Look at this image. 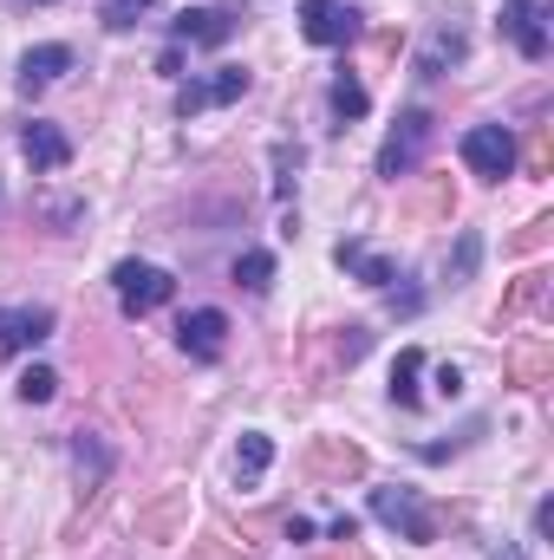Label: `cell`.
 <instances>
[{
  "label": "cell",
  "instance_id": "cell-1",
  "mask_svg": "<svg viewBox=\"0 0 554 560\" xmlns=\"http://www.w3.org/2000/svg\"><path fill=\"white\" fill-rule=\"evenodd\" d=\"M430 138H437V118H430L424 105L399 112V125L385 131V143H379V176H385V183L412 176L417 163H424V150H430Z\"/></svg>",
  "mask_w": 554,
  "mask_h": 560
},
{
  "label": "cell",
  "instance_id": "cell-2",
  "mask_svg": "<svg viewBox=\"0 0 554 560\" xmlns=\"http://www.w3.org/2000/svg\"><path fill=\"white\" fill-rule=\"evenodd\" d=\"M112 293H118L125 319H143V313H157V306L176 300V280L163 275V268H150V261H118L112 268Z\"/></svg>",
  "mask_w": 554,
  "mask_h": 560
},
{
  "label": "cell",
  "instance_id": "cell-3",
  "mask_svg": "<svg viewBox=\"0 0 554 560\" xmlns=\"http://www.w3.org/2000/svg\"><path fill=\"white\" fill-rule=\"evenodd\" d=\"M463 163H470V176H483V183L516 176V131H509V125H470V131H463Z\"/></svg>",
  "mask_w": 554,
  "mask_h": 560
},
{
  "label": "cell",
  "instance_id": "cell-4",
  "mask_svg": "<svg viewBox=\"0 0 554 560\" xmlns=\"http://www.w3.org/2000/svg\"><path fill=\"white\" fill-rule=\"evenodd\" d=\"M249 85H255L249 66H216V72H203V79H189L176 92V118H196L209 105H235V98H249Z\"/></svg>",
  "mask_w": 554,
  "mask_h": 560
},
{
  "label": "cell",
  "instance_id": "cell-5",
  "mask_svg": "<svg viewBox=\"0 0 554 560\" xmlns=\"http://www.w3.org/2000/svg\"><path fill=\"white\" fill-rule=\"evenodd\" d=\"M372 515L385 522V528H399L405 541H437V515L424 509V495L417 489H372Z\"/></svg>",
  "mask_w": 554,
  "mask_h": 560
},
{
  "label": "cell",
  "instance_id": "cell-6",
  "mask_svg": "<svg viewBox=\"0 0 554 560\" xmlns=\"http://www.w3.org/2000/svg\"><path fill=\"white\" fill-rule=\"evenodd\" d=\"M176 346H183L196 365H216L222 346H229V313H222V306H196V313H183V319H176Z\"/></svg>",
  "mask_w": 554,
  "mask_h": 560
},
{
  "label": "cell",
  "instance_id": "cell-7",
  "mask_svg": "<svg viewBox=\"0 0 554 560\" xmlns=\"http://www.w3.org/2000/svg\"><path fill=\"white\" fill-rule=\"evenodd\" d=\"M300 33L313 46H353L359 39V13L346 0H300Z\"/></svg>",
  "mask_w": 554,
  "mask_h": 560
},
{
  "label": "cell",
  "instance_id": "cell-8",
  "mask_svg": "<svg viewBox=\"0 0 554 560\" xmlns=\"http://www.w3.org/2000/svg\"><path fill=\"white\" fill-rule=\"evenodd\" d=\"M503 39H516V52L529 66L549 59V26H542V0H503V20H496Z\"/></svg>",
  "mask_w": 554,
  "mask_h": 560
},
{
  "label": "cell",
  "instance_id": "cell-9",
  "mask_svg": "<svg viewBox=\"0 0 554 560\" xmlns=\"http://www.w3.org/2000/svg\"><path fill=\"white\" fill-rule=\"evenodd\" d=\"M235 26H242L235 7H183V13L170 20L176 46H222V39H235Z\"/></svg>",
  "mask_w": 554,
  "mask_h": 560
},
{
  "label": "cell",
  "instance_id": "cell-10",
  "mask_svg": "<svg viewBox=\"0 0 554 560\" xmlns=\"http://www.w3.org/2000/svg\"><path fill=\"white\" fill-rule=\"evenodd\" d=\"M53 339V306H0V359H20Z\"/></svg>",
  "mask_w": 554,
  "mask_h": 560
},
{
  "label": "cell",
  "instance_id": "cell-11",
  "mask_svg": "<svg viewBox=\"0 0 554 560\" xmlns=\"http://www.w3.org/2000/svg\"><path fill=\"white\" fill-rule=\"evenodd\" d=\"M20 156L33 163V176H53V170H66V163H72V138H66L59 125L33 118V125L20 131Z\"/></svg>",
  "mask_w": 554,
  "mask_h": 560
},
{
  "label": "cell",
  "instance_id": "cell-12",
  "mask_svg": "<svg viewBox=\"0 0 554 560\" xmlns=\"http://www.w3.org/2000/svg\"><path fill=\"white\" fill-rule=\"evenodd\" d=\"M307 469H313L320 482H359V476H366V450L346 443V436H326V443H313Z\"/></svg>",
  "mask_w": 554,
  "mask_h": 560
},
{
  "label": "cell",
  "instance_id": "cell-13",
  "mask_svg": "<svg viewBox=\"0 0 554 560\" xmlns=\"http://www.w3.org/2000/svg\"><path fill=\"white\" fill-rule=\"evenodd\" d=\"M59 72H72V46H59V39H53V46H33V52L20 59V92L33 98V92H46Z\"/></svg>",
  "mask_w": 554,
  "mask_h": 560
},
{
  "label": "cell",
  "instance_id": "cell-14",
  "mask_svg": "<svg viewBox=\"0 0 554 560\" xmlns=\"http://www.w3.org/2000/svg\"><path fill=\"white\" fill-rule=\"evenodd\" d=\"M333 261H339L346 275H359L366 287H392V280H399V261H392V255H372L366 242H339Z\"/></svg>",
  "mask_w": 554,
  "mask_h": 560
},
{
  "label": "cell",
  "instance_id": "cell-15",
  "mask_svg": "<svg viewBox=\"0 0 554 560\" xmlns=\"http://www.w3.org/2000/svg\"><path fill=\"white\" fill-rule=\"evenodd\" d=\"M72 469H79L85 489H105V476H112V450H105V436L72 430Z\"/></svg>",
  "mask_w": 554,
  "mask_h": 560
},
{
  "label": "cell",
  "instance_id": "cell-16",
  "mask_svg": "<svg viewBox=\"0 0 554 560\" xmlns=\"http://www.w3.org/2000/svg\"><path fill=\"white\" fill-rule=\"evenodd\" d=\"M268 463H275V436L242 430V443H235V482H242V489H255V482L268 476Z\"/></svg>",
  "mask_w": 554,
  "mask_h": 560
},
{
  "label": "cell",
  "instance_id": "cell-17",
  "mask_svg": "<svg viewBox=\"0 0 554 560\" xmlns=\"http://www.w3.org/2000/svg\"><path fill=\"white\" fill-rule=\"evenodd\" d=\"M392 405H399V411H417V405H424V352H417V346H405L399 365H392Z\"/></svg>",
  "mask_w": 554,
  "mask_h": 560
},
{
  "label": "cell",
  "instance_id": "cell-18",
  "mask_svg": "<svg viewBox=\"0 0 554 560\" xmlns=\"http://www.w3.org/2000/svg\"><path fill=\"white\" fill-rule=\"evenodd\" d=\"M326 105H333V118H339V125H353V118H366V105H372V98H366V85H359L353 72H339V79H333V92H326Z\"/></svg>",
  "mask_w": 554,
  "mask_h": 560
},
{
  "label": "cell",
  "instance_id": "cell-19",
  "mask_svg": "<svg viewBox=\"0 0 554 560\" xmlns=\"http://www.w3.org/2000/svg\"><path fill=\"white\" fill-rule=\"evenodd\" d=\"M235 287H242V293H268V287H275V255H268V248H249V255L235 261Z\"/></svg>",
  "mask_w": 554,
  "mask_h": 560
},
{
  "label": "cell",
  "instance_id": "cell-20",
  "mask_svg": "<svg viewBox=\"0 0 554 560\" xmlns=\"http://www.w3.org/2000/svg\"><path fill=\"white\" fill-rule=\"evenodd\" d=\"M549 372H554L549 346H529V352H516V359H509V378H516V385H529V392H535V385H549Z\"/></svg>",
  "mask_w": 554,
  "mask_h": 560
},
{
  "label": "cell",
  "instance_id": "cell-21",
  "mask_svg": "<svg viewBox=\"0 0 554 560\" xmlns=\"http://www.w3.org/2000/svg\"><path fill=\"white\" fill-rule=\"evenodd\" d=\"M542 300H549V275H542V268H529V275L509 287V300H503V319H516V313H529V306H542Z\"/></svg>",
  "mask_w": 554,
  "mask_h": 560
},
{
  "label": "cell",
  "instance_id": "cell-22",
  "mask_svg": "<svg viewBox=\"0 0 554 560\" xmlns=\"http://www.w3.org/2000/svg\"><path fill=\"white\" fill-rule=\"evenodd\" d=\"M13 392H20V405H53V398H59V372H53V365H26Z\"/></svg>",
  "mask_w": 554,
  "mask_h": 560
},
{
  "label": "cell",
  "instance_id": "cell-23",
  "mask_svg": "<svg viewBox=\"0 0 554 560\" xmlns=\"http://www.w3.org/2000/svg\"><path fill=\"white\" fill-rule=\"evenodd\" d=\"M463 59V33H437L430 46H424V59H417V72L430 79V72H443V66H457Z\"/></svg>",
  "mask_w": 554,
  "mask_h": 560
},
{
  "label": "cell",
  "instance_id": "cell-24",
  "mask_svg": "<svg viewBox=\"0 0 554 560\" xmlns=\"http://www.w3.org/2000/svg\"><path fill=\"white\" fill-rule=\"evenodd\" d=\"M150 7H157V0H105V13H99V20H105L112 33H131Z\"/></svg>",
  "mask_w": 554,
  "mask_h": 560
},
{
  "label": "cell",
  "instance_id": "cell-25",
  "mask_svg": "<svg viewBox=\"0 0 554 560\" xmlns=\"http://www.w3.org/2000/svg\"><path fill=\"white\" fill-rule=\"evenodd\" d=\"M275 196L280 202H287V196H293V170H300V150H287V143H275Z\"/></svg>",
  "mask_w": 554,
  "mask_h": 560
},
{
  "label": "cell",
  "instance_id": "cell-26",
  "mask_svg": "<svg viewBox=\"0 0 554 560\" xmlns=\"http://www.w3.org/2000/svg\"><path fill=\"white\" fill-rule=\"evenodd\" d=\"M366 346H372V332H366V326H346V332H339V365H359Z\"/></svg>",
  "mask_w": 554,
  "mask_h": 560
},
{
  "label": "cell",
  "instance_id": "cell-27",
  "mask_svg": "<svg viewBox=\"0 0 554 560\" xmlns=\"http://www.w3.org/2000/svg\"><path fill=\"white\" fill-rule=\"evenodd\" d=\"M476 255H483V242H476V235H463V242H457V261H450V275L470 280V275H476Z\"/></svg>",
  "mask_w": 554,
  "mask_h": 560
},
{
  "label": "cell",
  "instance_id": "cell-28",
  "mask_svg": "<svg viewBox=\"0 0 554 560\" xmlns=\"http://www.w3.org/2000/svg\"><path fill=\"white\" fill-rule=\"evenodd\" d=\"M170 522H176V495H170V502H157V509H143V515H138V528H143V535H163Z\"/></svg>",
  "mask_w": 554,
  "mask_h": 560
},
{
  "label": "cell",
  "instance_id": "cell-29",
  "mask_svg": "<svg viewBox=\"0 0 554 560\" xmlns=\"http://www.w3.org/2000/svg\"><path fill=\"white\" fill-rule=\"evenodd\" d=\"M189 560H249V548H229V541H216V535H209V541H196V548H189Z\"/></svg>",
  "mask_w": 554,
  "mask_h": 560
},
{
  "label": "cell",
  "instance_id": "cell-30",
  "mask_svg": "<svg viewBox=\"0 0 554 560\" xmlns=\"http://www.w3.org/2000/svg\"><path fill=\"white\" fill-rule=\"evenodd\" d=\"M549 215H535V222H529V229H522V235H516V255H535V248H542V242H549Z\"/></svg>",
  "mask_w": 554,
  "mask_h": 560
},
{
  "label": "cell",
  "instance_id": "cell-31",
  "mask_svg": "<svg viewBox=\"0 0 554 560\" xmlns=\"http://www.w3.org/2000/svg\"><path fill=\"white\" fill-rule=\"evenodd\" d=\"M437 392L457 398V392H463V372H457V365H437Z\"/></svg>",
  "mask_w": 554,
  "mask_h": 560
},
{
  "label": "cell",
  "instance_id": "cell-32",
  "mask_svg": "<svg viewBox=\"0 0 554 560\" xmlns=\"http://www.w3.org/2000/svg\"><path fill=\"white\" fill-rule=\"evenodd\" d=\"M326 535H333V541H359V515H333Z\"/></svg>",
  "mask_w": 554,
  "mask_h": 560
},
{
  "label": "cell",
  "instance_id": "cell-33",
  "mask_svg": "<svg viewBox=\"0 0 554 560\" xmlns=\"http://www.w3.org/2000/svg\"><path fill=\"white\" fill-rule=\"evenodd\" d=\"M157 72H163V79H176V72H183V46H170V52L157 59Z\"/></svg>",
  "mask_w": 554,
  "mask_h": 560
},
{
  "label": "cell",
  "instance_id": "cell-34",
  "mask_svg": "<svg viewBox=\"0 0 554 560\" xmlns=\"http://www.w3.org/2000/svg\"><path fill=\"white\" fill-rule=\"evenodd\" d=\"M287 541H313V522L307 515H287Z\"/></svg>",
  "mask_w": 554,
  "mask_h": 560
},
{
  "label": "cell",
  "instance_id": "cell-35",
  "mask_svg": "<svg viewBox=\"0 0 554 560\" xmlns=\"http://www.w3.org/2000/svg\"><path fill=\"white\" fill-rule=\"evenodd\" d=\"M489 560H522V548H509V541H503V548H496Z\"/></svg>",
  "mask_w": 554,
  "mask_h": 560
}]
</instances>
